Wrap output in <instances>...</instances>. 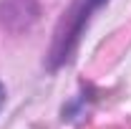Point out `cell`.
<instances>
[{
    "label": "cell",
    "mask_w": 131,
    "mask_h": 129,
    "mask_svg": "<svg viewBox=\"0 0 131 129\" xmlns=\"http://www.w3.org/2000/svg\"><path fill=\"white\" fill-rule=\"evenodd\" d=\"M103 3H108V0H73L71 3V8L63 13L58 28L53 33V46H50V66L53 68L66 63L73 56V51L91 20V13L98 10Z\"/></svg>",
    "instance_id": "6da1fadb"
},
{
    "label": "cell",
    "mask_w": 131,
    "mask_h": 129,
    "mask_svg": "<svg viewBox=\"0 0 131 129\" xmlns=\"http://www.w3.org/2000/svg\"><path fill=\"white\" fill-rule=\"evenodd\" d=\"M3 104H5V86L0 84V106H3Z\"/></svg>",
    "instance_id": "7a4b0ae2"
}]
</instances>
